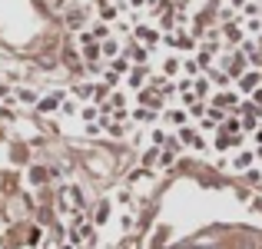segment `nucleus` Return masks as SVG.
<instances>
[{"instance_id": "obj_1", "label": "nucleus", "mask_w": 262, "mask_h": 249, "mask_svg": "<svg viewBox=\"0 0 262 249\" xmlns=\"http://www.w3.org/2000/svg\"><path fill=\"white\" fill-rule=\"evenodd\" d=\"M146 77H149V67H136L133 73H126V83H129V90H140L143 83H146Z\"/></svg>"}, {"instance_id": "obj_2", "label": "nucleus", "mask_w": 262, "mask_h": 249, "mask_svg": "<svg viewBox=\"0 0 262 249\" xmlns=\"http://www.w3.org/2000/svg\"><path fill=\"white\" fill-rule=\"evenodd\" d=\"M100 57H103V60H116V57H120V40H116V37H110L106 44L100 47Z\"/></svg>"}, {"instance_id": "obj_3", "label": "nucleus", "mask_w": 262, "mask_h": 249, "mask_svg": "<svg viewBox=\"0 0 262 249\" xmlns=\"http://www.w3.org/2000/svg\"><path fill=\"white\" fill-rule=\"evenodd\" d=\"M136 37L146 40V47H156V44H160V30H153V27H136Z\"/></svg>"}, {"instance_id": "obj_4", "label": "nucleus", "mask_w": 262, "mask_h": 249, "mask_svg": "<svg viewBox=\"0 0 262 249\" xmlns=\"http://www.w3.org/2000/svg\"><path fill=\"white\" fill-rule=\"evenodd\" d=\"M259 73H243V77H239V87L246 90V93H252V90H259Z\"/></svg>"}, {"instance_id": "obj_5", "label": "nucleus", "mask_w": 262, "mask_h": 249, "mask_svg": "<svg viewBox=\"0 0 262 249\" xmlns=\"http://www.w3.org/2000/svg\"><path fill=\"white\" fill-rule=\"evenodd\" d=\"M179 140H183V143H189V147H203V136H199L196 130H189V127H183V130H179Z\"/></svg>"}, {"instance_id": "obj_6", "label": "nucleus", "mask_w": 262, "mask_h": 249, "mask_svg": "<svg viewBox=\"0 0 262 249\" xmlns=\"http://www.w3.org/2000/svg\"><path fill=\"white\" fill-rule=\"evenodd\" d=\"M60 100H63V93H50L47 100H40V103H37L40 113H50V110H57V107H60Z\"/></svg>"}, {"instance_id": "obj_7", "label": "nucleus", "mask_w": 262, "mask_h": 249, "mask_svg": "<svg viewBox=\"0 0 262 249\" xmlns=\"http://www.w3.org/2000/svg\"><path fill=\"white\" fill-rule=\"evenodd\" d=\"M186 120H189V113H186V110H169V113H166V123H173V127H183Z\"/></svg>"}, {"instance_id": "obj_8", "label": "nucleus", "mask_w": 262, "mask_h": 249, "mask_svg": "<svg viewBox=\"0 0 262 249\" xmlns=\"http://www.w3.org/2000/svg\"><path fill=\"white\" fill-rule=\"evenodd\" d=\"M67 24H70V27H73V30H80V27H83V24H86V17H83V13H80V10H73V13H70V17H67Z\"/></svg>"}, {"instance_id": "obj_9", "label": "nucleus", "mask_w": 262, "mask_h": 249, "mask_svg": "<svg viewBox=\"0 0 262 249\" xmlns=\"http://www.w3.org/2000/svg\"><path fill=\"white\" fill-rule=\"evenodd\" d=\"M163 73H166V77H176V73H179V60H176V57H169L166 64H163Z\"/></svg>"}, {"instance_id": "obj_10", "label": "nucleus", "mask_w": 262, "mask_h": 249, "mask_svg": "<svg viewBox=\"0 0 262 249\" xmlns=\"http://www.w3.org/2000/svg\"><path fill=\"white\" fill-rule=\"evenodd\" d=\"M249 163H252V153H239L236 160H232V166H236V170H246Z\"/></svg>"}, {"instance_id": "obj_11", "label": "nucleus", "mask_w": 262, "mask_h": 249, "mask_svg": "<svg viewBox=\"0 0 262 249\" xmlns=\"http://www.w3.org/2000/svg\"><path fill=\"white\" fill-rule=\"evenodd\" d=\"M116 13H120V7H103V10H100V17L110 24V20H116Z\"/></svg>"}, {"instance_id": "obj_12", "label": "nucleus", "mask_w": 262, "mask_h": 249, "mask_svg": "<svg viewBox=\"0 0 262 249\" xmlns=\"http://www.w3.org/2000/svg\"><path fill=\"white\" fill-rule=\"evenodd\" d=\"M17 100H24V103H37V93H33V90H20Z\"/></svg>"}, {"instance_id": "obj_13", "label": "nucleus", "mask_w": 262, "mask_h": 249, "mask_svg": "<svg viewBox=\"0 0 262 249\" xmlns=\"http://www.w3.org/2000/svg\"><path fill=\"white\" fill-rule=\"evenodd\" d=\"M106 216H110V206H106V203H100V210H96V223H103Z\"/></svg>"}, {"instance_id": "obj_14", "label": "nucleus", "mask_w": 262, "mask_h": 249, "mask_svg": "<svg viewBox=\"0 0 262 249\" xmlns=\"http://www.w3.org/2000/svg\"><path fill=\"white\" fill-rule=\"evenodd\" d=\"M149 140L160 147V143H166V133H163V130H153V136H149Z\"/></svg>"}, {"instance_id": "obj_15", "label": "nucleus", "mask_w": 262, "mask_h": 249, "mask_svg": "<svg viewBox=\"0 0 262 249\" xmlns=\"http://www.w3.org/2000/svg\"><path fill=\"white\" fill-rule=\"evenodd\" d=\"M252 100H256V107H262V87H259V90H252Z\"/></svg>"}, {"instance_id": "obj_16", "label": "nucleus", "mask_w": 262, "mask_h": 249, "mask_svg": "<svg viewBox=\"0 0 262 249\" xmlns=\"http://www.w3.org/2000/svg\"><path fill=\"white\" fill-rule=\"evenodd\" d=\"M256 143H259V147H262V130H256Z\"/></svg>"}, {"instance_id": "obj_17", "label": "nucleus", "mask_w": 262, "mask_h": 249, "mask_svg": "<svg viewBox=\"0 0 262 249\" xmlns=\"http://www.w3.org/2000/svg\"><path fill=\"white\" fill-rule=\"evenodd\" d=\"M259 156H262V147H259Z\"/></svg>"}]
</instances>
